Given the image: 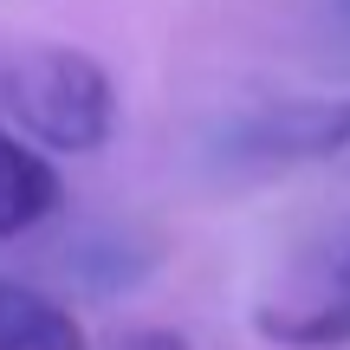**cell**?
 <instances>
[{
  "instance_id": "obj_4",
  "label": "cell",
  "mask_w": 350,
  "mask_h": 350,
  "mask_svg": "<svg viewBox=\"0 0 350 350\" xmlns=\"http://www.w3.org/2000/svg\"><path fill=\"white\" fill-rule=\"evenodd\" d=\"M65 201L59 169L46 163L39 150H26L13 130H0V240L33 234L39 221H52Z\"/></svg>"
},
{
  "instance_id": "obj_6",
  "label": "cell",
  "mask_w": 350,
  "mask_h": 350,
  "mask_svg": "<svg viewBox=\"0 0 350 350\" xmlns=\"http://www.w3.org/2000/svg\"><path fill=\"white\" fill-rule=\"evenodd\" d=\"M130 350H182V344H175V338H137Z\"/></svg>"
},
{
  "instance_id": "obj_3",
  "label": "cell",
  "mask_w": 350,
  "mask_h": 350,
  "mask_svg": "<svg viewBox=\"0 0 350 350\" xmlns=\"http://www.w3.org/2000/svg\"><path fill=\"white\" fill-rule=\"evenodd\" d=\"M260 338L279 350H338L350 344V227L331 234L312 260L292 266V279L260 305Z\"/></svg>"
},
{
  "instance_id": "obj_2",
  "label": "cell",
  "mask_w": 350,
  "mask_h": 350,
  "mask_svg": "<svg viewBox=\"0 0 350 350\" xmlns=\"http://www.w3.org/2000/svg\"><path fill=\"white\" fill-rule=\"evenodd\" d=\"M350 150V98H286L240 111L221 130V156L234 169H299Z\"/></svg>"
},
{
  "instance_id": "obj_1",
  "label": "cell",
  "mask_w": 350,
  "mask_h": 350,
  "mask_svg": "<svg viewBox=\"0 0 350 350\" xmlns=\"http://www.w3.org/2000/svg\"><path fill=\"white\" fill-rule=\"evenodd\" d=\"M0 104L33 130L46 150L91 156L117 130V85L78 46H33L0 65Z\"/></svg>"
},
{
  "instance_id": "obj_5",
  "label": "cell",
  "mask_w": 350,
  "mask_h": 350,
  "mask_svg": "<svg viewBox=\"0 0 350 350\" xmlns=\"http://www.w3.org/2000/svg\"><path fill=\"white\" fill-rule=\"evenodd\" d=\"M0 350H85V325L39 286L0 279Z\"/></svg>"
}]
</instances>
